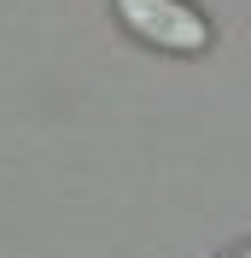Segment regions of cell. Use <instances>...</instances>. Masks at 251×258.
I'll return each instance as SVG.
<instances>
[{"instance_id": "obj_1", "label": "cell", "mask_w": 251, "mask_h": 258, "mask_svg": "<svg viewBox=\"0 0 251 258\" xmlns=\"http://www.w3.org/2000/svg\"><path fill=\"white\" fill-rule=\"evenodd\" d=\"M117 18L135 41L158 53H204L210 47V18L187 0H117Z\"/></svg>"}]
</instances>
